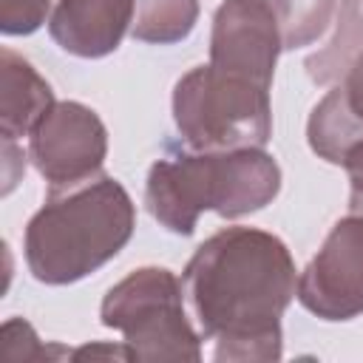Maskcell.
<instances>
[{"instance_id":"cell-5","label":"cell","mask_w":363,"mask_h":363,"mask_svg":"<svg viewBox=\"0 0 363 363\" xmlns=\"http://www.w3.org/2000/svg\"><path fill=\"white\" fill-rule=\"evenodd\" d=\"M99 320L122 332V343L139 363L201 360V335L184 312V286L164 267H139L108 289Z\"/></svg>"},{"instance_id":"cell-12","label":"cell","mask_w":363,"mask_h":363,"mask_svg":"<svg viewBox=\"0 0 363 363\" xmlns=\"http://www.w3.org/2000/svg\"><path fill=\"white\" fill-rule=\"evenodd\" d=\"M199 20V0H136L133 40L150 45L182 43Z\"/></svg>"},{"instance_id":"cell-10","label":"cell","mask_w":363,"mask_h":363,"mask_svg":"<svg viewBox=\"0 0 363 363\" xmlns=\"http://www.w3.org/2000/svg\"><path fill=\"white\" fill-rule=\"evenodd\" d=\"M51 105L54 91L34 71V65L11 48H0V136H31Z\"/></svg>"},{"instance_id":"cell-6","label":"cell","mask_w":363,"mask_h":363,"mask_svg":"<svg viewBox=\"0 0 363 363\" xmlns=\"http://www.w3.org/2000/svg\"><path fill=\"white\" fill-rule=\"evenodd\" d=\"M108 156V130L96 111L62 99L28 136V159L48 182V193L74 190L99 176Z\"/></svg>"},{"instance_id":"cell-2","label":"cell","mask_w":363,"mask_h":363,"mask_svg":"<svg viewBox=\"0 0 363 363\" xmlns=\"http://www.w3.org/2000/svg\"><path fill=\"white\" fill-rule=\"evenodd\" d=\"M133 227L136 207L111 176L48 193L45 204L26 224L23 250L28 272L48 286L82 281L130 241Z\"/></svg>"},{"instance_id":"cell-3","label":"cell","mask_w":363,"mask_h":363,"mask_svg":"<svg viewBox=\"0 0 363 363\" xmlns=\"http://www.w3.org/2000/svg\"><path fill=\"white\" fill-rule=\"evenodd\" d=\"M281 190V167L264 147L170 153L150 164L145 204L176 235H193L199 216L213 210L238 218L272 204Z\"/></svg>"},{"instance_id":"cell-11","label":"cell","mask_w":363,"mask_h":363,"mask_svg":"<svg viewBox=\"0 0 363 363\" xmlns=\"http://www.w3.org/2000/svg\"><path fill=\"white\" fill-rule=\"evenodd\" d=\"M306 139H309V147L329 164H340L343 153L357 139H363V119H357V113L349 108L343 85L332 88L315 105L306 122Z\"/></svg>"},{"instance_id":"cell-17","label":"cell","mask_w":363,"mask_h":363,"mask_svg":"<svg viewBox=\"0 0 363 363\" xmlns=\"http://www.w3.org/2000/svg\"><path fill=\"white\" fill-rule=\"evenodd\" d=\"M346 176H349V213L363 216V139H357L346 153L343 162Z\"/></svg>"},{"instance_id":"cell-9","label":"cell","mask_w":363,"mask_h":363,"mask_svg":"<svg viewBox=\"0 0 363 363\" xmlns=\"http://www.w3.org/2000/svg\"><path fill=\"white\" fill-rule=\"evenodd\" d=\"M133 17L136 0H57L48 31L62 51L99 60L119 48Z\"/></svg>"},{"instance_id":"cell-1","label":"cell","mask_w":363,"mask_h":363,"mask_svg":"<svg viewBox=\"0 0 363 363\" xmlns=\"http://www.w3.org/2000/svg\"><path fill=\"white\" fill-rule=\"evenodd\" d=\"M184 301L199 335L213 340V360H278L281 318L298 278L286 244L258 227H224L210 235L182 272Z\"/></svg>"},{"instance_id":"cell-13","label":"cell","mask_w":363,"mask_h":363,"mask_svg":"<svg viewBox=\"0 0 363 363\" xmlns=\"http://www.w3.org/2000/svg\"><path fill=\"white\" fill-rule=\"evenodd\" d=\"M272 11L284 51L312 45L332 23L335 0H264Z\"/></svg>"},{"instance_id":"cell-19","label":"cell","mask_w":363,"mask_h":363,"mask_svg":"<svg viewBox=\"0 0 363 363\" xmlns=\"http://www.w3.org/2000/svg\"><path fill=\"white\" fill-rule=\"evenodd\" d=\"M71 357L74 360H82V357H122V360H133L130 357V349L122 343V346H102V343H96V346H82V349H77V352H71Z\"/></svg>"},{"instance_id":"cell-14","label":"cell","mask_w":363,"mask_h":363,"mask_svg":"<svg viewBox=\"0 0 363 363\" xmlns=\"http://www.w3.org/2000/svg\"><path fill=\"white\" fill-rule=\"evenodd\" d=\"M337 34L335 40L315 57L306 60L309 77L315 82H332L346 74L357 51L363 48V17H360V0H343L340 6V20H337Z\"/></svg>"},{"instance_id":"cell-7","label":"cell","mask_w":363,"mask_h":363,"mask_svg":"<svg viewBox=\"0 0 363 363\" xmlns=\"http://www.w3.org/2000/svg\"><path fill=\"white\" fill-rule=\"evenodd\" d=\"M295 295L320 320L363 315V216L349 213L335 221L315 258L298 275Z\"/></svg>"},{"instance_id":"cell-18","label":"cell","mask_w":363,"mask_h":363,"mask_svg":"<svg viewBox=\"0 0 363 363\" xmlns=\"http://www.w3.org/2000/svg\"><path fill=\"white\" fill-rule=\"evenodd\" d=\"M343 91L349 99V108L357 113V119H363V48L357 51V57L352 60V65L343 74Z\"/></svg>"},{"instance_id":"cell-4","label":"cell","mask_w":363,"mask_h":363,"mask_svg":"<svg viewBox=\"0 0 363 363\" xmlns=\"http://www.w3.org/2000/svg\"><path fill=\"white\" fill-rule=\"evenodd\" d=\"M173 122L199 153L264 147L272 136L269 88L213 62L199 65L173 88Z\"/></svg>"},{"instance_id":"cell-8","label":"cell","mask_w":363,"mask_h":363,"mask_svg":"<svg viewBox=\"0 0 363 363\" xmlns=\"http://www.w3.org/2000/svg\"><path fill=\"white\" fill-rule=\"evenodd\" d=\"M281 51V31L264 0H224L216 9L210 31V62L216 68L269 88Z\"/></svg>"},{"instance_id":"cell-16","label":"cell","mask_w":363,"mask_h":363,"mask_svg":"<svg viewBox=\"0 0 363 363\" xmlns=\"http://www.w3.org/2000/svg\"><path fill=\"white\" fill-rule=\"evenodd\" d=\"M51 11V0H0V31L23 37L37 31Z\"/></svg>"},{"instance_id":"cell-15","label":"cell","mask_w":363,"mask_h":363,"mask_svg":"<svg viewBox=\"0 0 363 363\" xmlns=\"http://www.w3.org/2000/svg\"><path fill=\"white\" fill-rule=\"evenodd\" d=\"M3 343V360L6 363H31V360H48V349L40 343L31 323L23 318H11L0 329Z\"/></svg>"}]
</instances>
